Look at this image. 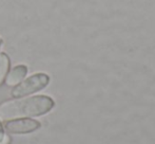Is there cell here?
Wrapping results in <instances>:
<instances>
[{"label":"cell","mask_w":155,"mask_h":144,"mask_svg":"<svg viewBox=\"0 0 155 144\" xmlns=\"http://www.w3.org/2000/svg\"><path fill=\"white\" fill-rule=\"evenodd\" d=\"M55 106V102L48 95H35L25 99H16L0 104V120L17 118L40 117L49 113Z\"/></svg>","instance_id":"cell-1"},{"label":"cell","mask_w":155,"mask_h":144,"mask_svg":"<svg viewBox=\"0 0 155 144\" xmlns=\"http://www.w3.org/2000/svg\"><path fill=\"white\" fill-rule=\"evenodd\" d=\"M1 43H2V40L0 39V47H1Z\"/></svg>","instance_id":"cell-7"},{"label":"cell","mask_w":155,"mask_h":144,"mask_svg":"<svg viewBox=\"0 0 155 144\" xmlns=\"http://www.w3.org/2000/svg\"><path fill=\"white\" fill-rule=\"evenodd\" d=\"M28 74V67L25 65H18L14 67L11 71H8L5 77V84L8 86H16L21 83Z\"/></svg>","instance_id":"cell-4"},{"label":"cell","mask_w":155,"mask_h":144,"mask_svg":"<svg viewBox=\"0 0 155 144\" xmlns=\"http://www.w3.org/2000/svg\"><path fill=\"white\" fill-rule=\"evenodd\" d=\"M49 83L50 76L47 73L42 72L35 73L16 85L11 91V95L14 99H21L45 89L49 85Z\"/></svg>","instance_id":"cell-2"},{"label":"cell","mask_w":155,"mask_h":144,"mask_svg":"<svg viewBox=\"0 0 155 144\" xmlns=\"http://www.w3.org/2000/svg\"><path fill=\"white\" fill-rule=\"evenodd\" d=\"M40 122L32 118H17L4 121V132L12 135H27L39 129Z\"/></svg>","instance_id":"cell-3"},{"label":"cell","mask_w":155,"mask_h":144,"mask_svg":"<svg viewBox=\"0 0 155 144\" xmlns=\"http://www.w3.org/2000/svg\"><path fill=\"white\" fill-rule=\"evenodd\" d=\"M11 67V60L10 57L5 53H0V86L3 84L5 81V77L10 71Z\"/></svg>","instance_id":"cell-5"},{"label":"cell","mask_w":155,"mask_h":144,"mask_svg":"<svg viewBox=\"0 0 155 144\" xmlns=\"http://www.w3.org/2000/svg\"><path fill=\"white\" fill-rule=\"evenodd\" d=\"M5 136H6V134H5V132H4L3 124L1 123V120H0V144H2L4 138H5Z\"/></svg>","instance_id":"cell-6"}]
</instances>
